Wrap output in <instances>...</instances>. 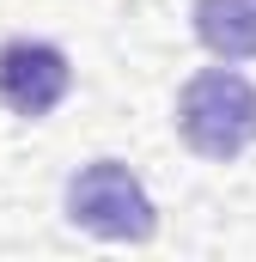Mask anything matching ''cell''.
Masks as SVG:
<instances>
[{
    "label": "cell",
    "instance_id": "cell-1",
    "mask_svg": "<svg viewBox=\"0 0 256 262\" xmlns=\"http://www.w3.org/2000/svg\"><path fill=\"white\" fill-rule=\"evenodd\" d=\"M177 134L195 159H238L256 146V85L238 73V67H201L189 85L177 92Z\"/></svg>",
    "mask_w": 256,
    "mask_h": 262
},
{
    "label": "cell",
    "instance_id": "cell-2",
    "mask_svg": "<svg viewBox=\"0 0 256 262\" xmlns=\"http://www.w3.org/2000/svg\"><path fill=\"white\" fill-rule=\"evenodd\" d=\"M67 220L104 244H146L159 232V207L146 183L128 171L122 159H92L67 183Z\"/></svg>",
    "mask_w": 256,
    "mask_h": 262
},
{
    "label": "cell",
    "instance_id": "cell-3",
    "mask_svg": "<svg viewBox=\"0 0 256 262\" xmlns=\"http://www.w3.org/2000/svg\"><path fill=\"white\" fill-rule=\"evenodd\" d=\"M73 92V61L49 37H6L0 43V104L18 122H43Z\"/></svg>",
    "mask_w": 256,
    "mask_h": 262
},
{
    "label": "cell",
    "instance_id": "cell-4",
    "mask_svg": "<svg viewBox=\"0 0 256 262\" xmlns=\"http://www.w3.org/2000/svg\"><path fill=\"white\" fill-rule=\"evenodd\" d=\"M189 31L214 61H256V0H195Z\"/></svg>",
    "mask_w": 256,
    "mask_h": 262
}]
</instances>
